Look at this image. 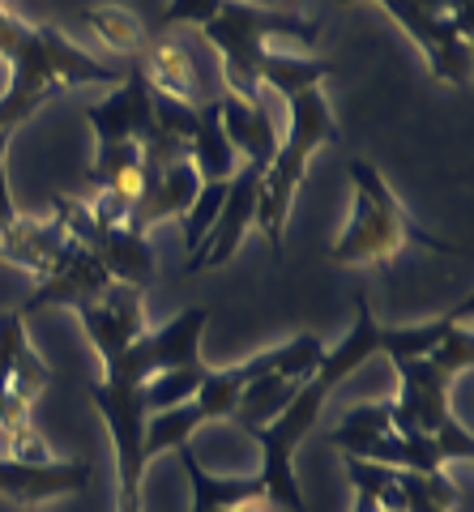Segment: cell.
I'll use <instances>...</instances> for the list:
<instances>
[{
	"label": "cell",
	"instance_id": "obj_1",
	"mask_svg": "<svg viewBox=\"0 0 474 512\" xmlns=\"http://www.w3.org/2000/svg\"><path fill=\"white\" fill-rule=\"evenodd\" d=\"M372 355H381V325H376L368 291H359L351 333H346L338 346L325 350L321 367L299 384V393L291 397L287 410H282L274 423L252 431V440L261 444V474L257 478H261L270 504L287 508V512H304V491H299V478H295V453H299V444L312 436V427L321 423V410L329 406L334 389L346 376H355Z\"/></svg>",
	"mask_w": 474,
	"mask_h": 512
},
{
	"label": "cell",
	"instance_id": "obj_2",
	"mask_svg": "<svg viewBox=\"0 0 474 512\" xmlns=\"http://www.w3.org/2000/svg\"><path fill=\"white\" fill-rule=\"evenodd\" d=\"M0 60L13 69L5 94H0V128L18 133V128L35 116V111L77 86H120L124 73L112 64L94 60L82 52L65 30L47 22H26L0 0Z\"/></svg>",
	"mask_w": 474,
	"mask_h": 512
},
{
	"label": "cell",
	"instance_id": "obj_3",
	"mask_svg": "<svg viewBox=\"0 0 474 512\" xmlns=\"http://www.w3.org/2000/svg\"><path fill=\"white\" fill-rule=\"evenodd\" d=\"M346 171H351L355 201H351L346 227L338 231L334 244H329V261L334 265H346V269L389 265L406 244H419V248H432V252H445V256L457 252L449 239L423 231L419 222L402 210L398 192L389 188V180L381 175L376 163H368V158H351Z\"/></svg>",
	"mask_w": 474,
	"mask_h": 512
},
{
	"label": "cell",
	"instance_id": "obj_4",
	"mask_svg": "<svg viewBox=\"0 0 474 512\" xmlns=\"http://www.w3.org/2000/svg\"><path fill=\"white\" fill-rule=\"evenodd\" d=\"M338 141H342V128H338L334 107H329V99H325V90L312 86V90L291 94L287 99V133H282V141H278L274 163L261 175L257 218H252V227L265 235V244H270L274 265L282 261V231H287L295 192L308 175V158L321 146H338Z\"/></svg>",
	"mask_w": 474,
	"mask_h": 512
},
{
	"label": "cell",
	"instance_id": "obj_5",
	"mask_svg": "<svg viewBox=\"0 0 474 512\" xmlns=\"http://www.w3.org/2000/svg\"><path fill=\"white\" fill-rule=\"evenodd\" d=\"M205 47L218 56V82L223 94L231 99H261V86L252 82V64L261 52H270L278 39L312 47L321 39V22H308L299 13H282V9H265V5H248V0H223L218 18L201 26Z\"/></svg>",
	"mask_w": 474,
	"mask_h": 512
},
{
	"label": "cell",
	"instance_id": "obj_6",
	"mask_svg": "<svg viewBox=\"0 0 474 512\" xmlns=\"http://www.w3.org/2000/svg\"><path fill=\"white\" fill-rule=\"evenodd\" d=\"M376 5L415 39L436 82L457 90L470 86V13H423L415 0H376Z\"/></svg>",
	"mask_w": 474,
	"mask_h": 512
},
{
	"label": "cell",
	"instance_id": "obj_7",
	"mask_svg": "<svg viewBox=\"0 0 474 512\" xmlns=\"http://www.w3.org/2000/svg\"><path fill=\"white\" fill-rule=\"evenodd\" d=\"M141 73L154 94H167V99H180L188 107H201V103H214L223 94V82H218V64L210 69L197 47H188L184 39H154L146 43V52L137 56Z\"/></svg>",
	"mask_w": 474,
	"mask_h": 512
},
{
	"label": "cell",
	"instance_id": "obj_8",
	"mask_svg": "<svg viewBox=\"0 0 474 512\" xmlns=\"http://www.w3.org/2000/svg\"><path fill=\"white\" fill-rule=\"evenodd\" d=\"M398 367V397H393V431H423L432 436L440 423L453 419V376H445L428 359H406Z\"/></svg>",
	"mask_w": 474,
	"mask_h": 512
},
{
	"label": "cell",
	"instance_id": "obj_9",
	"mask_svg": "<svg viewBox=\"0 0 474 512\" xmlns=\"http://www.w3.org/2000/svg\"><path fill=\"white\" fill-rule=\"evenodd\" d=\"M261 167L244 163L240 171L227 180V197H223V210H218L210 235L201 239V248L193 261H184L188 274H197V269H223L235 252H240L244 235L252 231V218H257V188H261Z\"/></svg>",
	"mask_w": 474,
	"mask_h": 512
},
{
	"label": "cell",
	"instance_id": "obj_10",
	"mask_svg": "<svg viewBox=\"0 0 474 512\" xmlns=\"http://www.w3.org/2000/svg\"><path fill=\"white\" fill-rule=\"evenodd\" d=\"M94 478L90 461H18V457H0V495L13 504L39 508L52 500H65V495L86 491Z\"/></svg>",
	"mask_w": 474,
	"mask_h": 512
},
{
	"label": "cell",
	"instance_id": "obj_11",
	"mask_svg": "<svg viewBox=\"0 0 474 512\" xmlns=\"http://www.w3.org/2000/svg\"><path fill=\"white\" fill-rule=\"evenodd\" d=\"M77 320H82L94 355L99 359L116 355V350H124L129 342H137L141 333H146V291L112 282L94 303L77 308Z\"/></svg>",
	"mask_w": 474,
	"mask_h": 512
},
{
	"label": "cell",
	"instance_id": "obj_12",
	"mask_svg": "<svg viewBox=\"0 0 474 512\" xmlns=\"http://www.w3.org/2000/svg\"><path fill=\"white\" fill-rule=\"evenodd\" d=\"M82 116L94 128V141H99V146L141 141V133L154 124V116H150V82H146V73H141V64L124 69V82L107 90V99L90 103Z\"/></svg>",
	"mask_w": 474,
	"mask_h": 512
},
{
	"label": "cell",
	"instance_id": "obj_13",
	"mask_svg": "<svg viewBox=\"0 0 474 512\" xmlns=\"http://www.w3.org/2000/svg\"><path fill=\"white\" fill-rule=\"evenodd\" d=\"M73 239L60 231L56 218H26L18 214L13 222L0 227V261L13 265V269H26L30 278H47L56 274L60 261L69 256Z\"/></svg>",
	"mask_w": 474,
	"mask_h": 512
},
{
	"label": "cell",
	"instance_id": "obj_14",
	"mask_svg": "<svg viewBox=\"0 0 474 512\" xmlns=\"http://www.w3.org/2000/svg\"><path fill=\"white\" fill-rule=\"evenodd\" d=\"M197 188H201V175H197V167L188 163V158H180V163H171L163 171H141V197L133 201L124 227L150 235L158 222L184 218V210L197 197Z\"/></svg>",
	"mask_w": 474,
	"mask_h": 512
},
{
	"label": "cell",
	"instance_id": "obj_15",
	"mask_svg": "<svg viewBox=\"0 0 474 512\" xmlns=\"http://www.w3.org/2000/svg\"><path fill=\"white\" fill-rule=\"evenodd\" d=\"M107 286H112V274L103 269L99 256H94L90 248H82V244H73L69 256L60 261L56 274H47V278L35 286V295L26 299L22 316L30 320L39 308H52V303H65V308L77 312V308H86V303L99 299Z\"/></svg>",
	"mask_w": 474,
	"mask_h": 512
},
{
	"label": "cell",
	"instance_id": "obj_16",
	"mask_svg": "<svg viewBox=\"0 0 474 512\" xmlns=\"http://www.w3.org/2000/svg\"><path fill=\"white\" fill-rule=\"evenodd\" d=\"M218 120H223V133H227V141L235 146V154H240L244 163L261 167V171L274 163L282 128H278L274 107L265 103V94L261 99H252V103L223 94V99H218Z\"/></svg>",
	"mask_w": 474,
	"mask_h": 512
},
{
	"label": "cell",
	"instance_id": "obj_17",
	"mask_svg": "<svg viewBox=\"0 0 474 512\" xmlns=\"http://www.w3.org/2000/svg\"><path fill=\"white\" fill-rule=\"evenodd\" d=\"M90 252L103 261V269L112 274V282H124V286L146 291V286L158 278L150 235H141L133 227H107L99 239H94Z\"/></svg>",
	"mask_w": 474,
	"mask_h": 512
},
{
	"label": "cell",
	"instance_id": "obj_18",
	"mask_svg": "<svg viewBox=\"0 0 474 512\" xmlns=\"http://www.w3.org/2000/svg\"><path fill=\"white\" fill-rule=\"evenodd\" d=\"M329 73H334V60L299 56V52H287V47H270V52H261L257 64H252V82L261 90L282 94V99H291L299 90H312V86H325Z\"/></svg>",
	"mask_w": 474,
	"mask_h": 512
},
{
	"label": "cell",
	"instance_id": "obj_19",
	"mask_svg": "<svg viewBox=\"0 0 474 512\" xmlns=\"http://www.w3.org/2000/svg\"><path fill=\"white\" fill-rule=\"evenodd\" d=\"M180 461H184L188 483H193V512H231L240 504L265 500L261 478H218L197 461L193 444H180Z\"/></svg>",
	"mask_w": 474,
	"mask_h": 512
},
{
	"label": "cell",
	"instance_id": "obj_20",
	"mask_svg": "<svg viewBox=\"0 0 474 512\" xmlns=\"http://www.w3.org/2000/svg\"><path fill=\"white\" fill-rule=\"evenodd\" d=\"M218 99H223V94H218ZM218 99L197 107V128H193V141H188V163L197 167L201 184L231 180V175L240 171V154H235V146L223 133V120H218Z\"/></svg>",
	"mask_w": 474,
	"mask_h": 512
},
{
	"label": "cell",
	"instance_id": "obj_21",
	"mask_svg": "<svg viewBox=\"0 0 474 512\" xmlns=\"http://www.w3.org/2000/svg\"><path fill=\"white\" fill-rule=\"evenodd\" d=\"M299 393V380H287L282 372H265L257 380H248L244 384V393H240V402H235V414H231V423L244 431V436H252L257 427L265 423H274L282 410H287V402Z\"/></svg>",
	"mask_w": 474,
	"mask_h": 512
},
{
	"label": "cell",
	"instance_id": "obj_22",
	"mask_svg": "<svg viewBox=\"0 0 474 512\" xmlns=\"http://www.w3.org/2000/svg\"><path fill=\"white\" fill-rule=\"evenodd\" d=\"M457 320H470V295L462 299V308H453L440 320H423V325H406V329H381V355L389 363H406V359H428L432 346L445 338Z\"/></svg>",
	"mask_w": 474,
	"mask_h": 512
},
{
	"label": "cell",
	"instance_id": "obj_23",
	"mask_svg": "<svg viewBox=\"0 0 474 512\" xmlns=\"http://www.w3.org/2000/svg\"><path fill=\"white\" fill-rule=\"evenodd\" d=\"M393 431V397H381V402H359L342 414V423L329 431V444L342 448V457H363L376 436Z\"/></svg>",
	"mask_w": 474,
	"mask_h": 512
},
{
	"label": "cell",
	"instance_id": "obj_24",
	"mask_svg": "<svg viewBox=\"0 0 474 512\" xmlns=\"http://www.w3.org/2000/svg\"><path fill=\"white\" fill-rule=\"evenodd\" d=\"M205 427V414L197 410V402H184L176 410H158L146 419V436H141V453L158 457V453H167V448H180L197 436V431Z\"/></svg>",
	"mask_w": 474,
	"mask_h": 512
},
{
	"label": "cell",
	"instance_id": "obj_25",
	"mask_svg": "<svg viewBox=\"0 0 474 512\" xmlns=\"http://www.w3.org/2000/svg\"><path fill=\"white\" fill-rule=\"evenodd\" d=\"M86 26L94 30V39H103V47H112L116 56H141L146 52V26L137 22V13H129L124 5H99L86 13Z\"/></svg>",
	"mask_w": 474,
	"mask_h": 512
},
{
	"label": "cell",
	"instance_id": "obj_26",
	"mask_svg": "<svg viewBox=\"0 0 474 512\" xmlns=\"http://www.w3.org/2000/svg\"><path fill=\"white\" fill-rule=\"evenodd\" d=\"M346 461V478H351L355 495H368L376 508L385 512H406V495L398 483V470L381 466V461H363V457H342Z\"/></svg>",
	"mask_w": 474,
	"mask_h": 512
},
{
	"label": "cell",
	"instance_id": "obj_27",
	"mask_svg": "<svg viewBox=\"0 0 474 512\" xmlns=\"http://www.w3.org/2000/svg\"><path fill=\"white\" fill-rule=\"evenodd\" d=\"M205 380V363H180V367H163L146 380V410L158 414V410H176L184 402H193L197 389Z\"/></svg>",
	"mask_w": 474,
	"mask_h": 512
},
{
	"label": "cell",
	"instance_id": "obj_28",
	"mask_svg": "<svg viewBox=\"0 0 474 512\" xmlns=\"http://www.w3.org/2000/svg\"><path fill=\"white\" fill-rule=\"evenodd\" d=\"M398 483L406 495V512H457V504H462V487L449 483L445 470L440 474L398 470Z\"/></svg>",
	"mask_w": 474,
	"mask_h": 512
},
{
	"label": "cell",
	"instance_id": "obj_29",
	"mask_svg": "<svg viewBox=\"0 0 474 512\" xmlns=\"http://www.w3.org/2000/svg\"><path fill=\"white\" fill-rule=\"evenodd\" d=\"M223 197H227V180H214V184H201L197 188V197H193V205L184 210V261H193L197 256V248H201V239L210 235V227H214V218H218V210H223Z\"/></svg>",
	"mask_w": 474,
	"mask_h": 512
},
{
	"label": "cell",
	"instance_id": "obj_30",
	"mask_svg": "<svg viewBox=\"0 0 474 512\" xmlns=\"http://www.w3.org/2000/svg\"><path fill=\"white\" fill-rule=\"evenodd\" d=\"M432 367H440L445 376H466L470 367H474V338H470V320H457V325L432 346V355H428Z\"/></svg>",
	"mask_w": 474,
	"mask_h": 512
},
{
	"label": "cell",
	"instance_id": "obj_31",
	"mask_svg": "<svg viewBox=\"0 0 474 512\" xmlns=\"http://www.w3.org/2000/svg\"><path fill=\"white\" fill-rule=\"evenodd\" d=\"M52 205H56V214H52V218L60 222V231H65L73 244L94 248V239H99L103 231H99V222H94L90 205H86V201H77V197H65V192H56Z\"/></svg>",
	"mask_w": 474,
	"mask_h": 512
},
{
	"label": "cell",
	"instance_id": "obj_32",
	"mask_svg": "<svg viewBox=\"0 0 474 512\" xmlns=\"http://www.w3.org/2000/svg\"><path fill=\"white\" fill-rule=\"evenodd\" d=\"M150 116H154L158 133L180 137V141H193L197 107H188V103H180V99H167V94H154V90H150Z\"/></svg>",
	"mask_w": 474,
	"mask_h": 512
},
{
	"label": "cell",
	"instance_id": "obj_33",
	"mask_svg": "<svg viewBox=\"0 0 474 512\" xmlns=\"http://www.w3.org/2000/svg\"><path fill=\"white\" fill-rule=\"evenodd\" d=\"M26 342L30 338H26V316H22V308L18 312H0V393L9 389L13 363H18Z\"/></svg>",
	"mask_w": 474,
	"mask_h": 512
},
{
	"label": "cell",
	"instance_id": "obj_34",
	"mask_svg": "<svg viewBox=\"0 0 474 512\" xmlns=\"http://www.w3.org/2000/svg\"><path fill=\"white\" fill-rule=\"evenodd\" d=\"M432 440H436V448H440V457L445 461H474V436H470L466 423H457V414L432 431Z\"/></svg>",
	"mask_w": 474,
	"mask_h": 512
},
{
	"label": "cell",
	"instance_id": "obj_35",
	"mask_svg": "<svg viewBox=\"0 0 474 512\" xmlns=\"http://www.w3.org/2000/svg\"><path fill=\"white\" fill-rule=\"evenodd\" d=\"M223 0H171L163 9V26H205L210 18H218Z\"/></svg>",
	"mask_w": 474,
	"mask_h": 512
},
{
	"label": "cell",
	"instance_id": "obj_36",
	"mask_svg": "<svg viewBox=\"0 0 474 512\" xmlns=\"http://www.w3.org/2000/svg\"><path fill=\"white\" fill-rule=\"evenodd\" d=\"M18 218V205H13V188H9V167H5V154H0V227Z\"/></svg>",
	"mask_w": 474,
	"mask_h": 512
},
{
	"label": "cell",
	"instance_id": "obj_37",
	"mask_svg": "<svg viewBox=\"0 0 474 512\" xmlns=\"http://www.w3.org/2000/svg\"><path fill=\"white\" fill-rule=\"evenodd\" d=\"M231 512H270V500H252V504H240V508H231Z\"/></svg>",
	"mask_w": 474,
	"mask_h": 512
},
{
	"label": "cell",
	"instance_id": "obj_38",
	"mask_svg": "<svg viewBox=\"0 0 474 512\" xmlns=\"http://www.w3.org/2000/svg\"><path fill=\"white\" fill-rule=\"evenodd\" d=\"M445 13H470V0H445Z\"/></svg>",
	"mask_w": 474,
	"mask_h": 512
},
{
	"label": "cell",
	"instance_id": "obj_39",
	"mask_svg": "<svg viewBox=\"0 0 474 512\" xmlns=\"http://www.w3.org/2000/svg\"><path fill=\"white\" fill-rule=\"evenodd\" d=\"M9 141H13V133H9V128H0V154L9 150Z\"/></svg>",
	"mask_w": 474,
	"mask_h": 512
},
{
	"label": "cell",
	"instance_id": "obj_40",
	"mask_svg": "<svg viewBox=\"0 0 474 512\" xmlns=\"http://www.w3.org/2000/svg\"><path fill=\"white\" fill-rule=\"evenodd\" d=\"M338 5H351V0H338Z\"/></svg>",
	"mask_w": 474,
	"mask_h": 512
}]
</instances>
